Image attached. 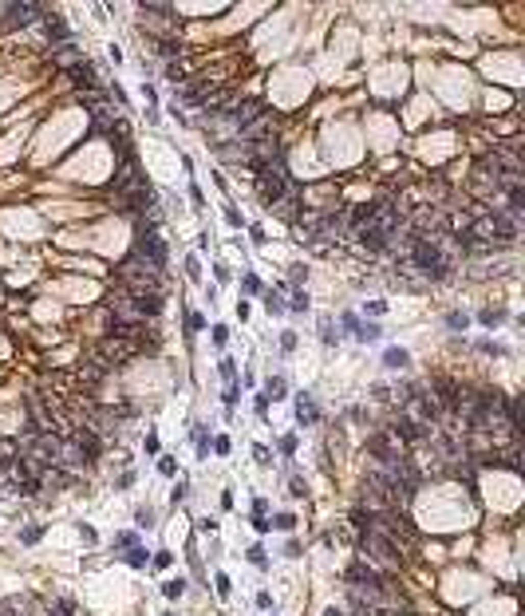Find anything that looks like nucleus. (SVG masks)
Here are the masks:
<instances>
[{
  "mask_svg": "<svg viewBox=\"0 0 525 616\" xmlns=\"http://www.w3.org/2000/svg\"><path fill=\"white\" fill-rule=\"evenodd\" d=\"M213 585H217V597H229V593H233V585H229V577H225V573L213 577Z\"/></svg>",
  "mask_w": 525,
  "mask_h": 616,
  "instance_id": "26",
  "label": "nucleus"
},
{
  "mask_svg": "<svg viewBox=\"0 0 525 616\" xmlns=\"http://www.w3.org/2000/svg\"><path fill=\"white\" fill-rule=\"evenodd\" d=\"M356 237H360V245H363V249H371V253H383V249L391 245V241L383 237L375 226H367V221H363V226H356Z\"/></svg>",
  "mask_w": 525,
  "mask_h": 616,
  "instance_id": "7",
  "label": "nucleus"
},
{
  "mask_svg": "<svg viewBox=\"0 0 525 616\" xmlns=\"http://www.w3.org/2000/svg\"><path fill=\"white\" fill-rule=\"evenodd\" d=\"M225 340H229V328H225V324H213V344L225 348Z\"/></svg>",
  "mask_w": 525,
  "mask_h": 616,
  "instance_id": "34",
  "label": "nucleus"
},
{
  "mask_svg": "<svg viewBox=\"0 0 525 616\" xmlns=\"http://www.w3.org/2000/svg\"><path fill=\"white\" fill-rule=\"evenodd\" d=\"M154 565H158V569H170V565H174V553L158 549V553H154Z\"/></svg>",
  "mask_w": 525,
  "mask_h": 616,
  "instance_id": "32",
  "label": "nucleus"
},
{
  "mask_svg": "<svg viewBox=\"0 0 525 616\" xmlns=\"http://www.w3.org/2000/svg\"><path fill=\"white\" fill-rule=\"evenodd\" d=\"M272 526H277V529H292V526H296V518H292V513H277V522H272Z\"/></svg>",
  "mask_w": 525,
  "mask_h": 616,
  "instance_id": "35",
  "label": "nucleus"
},
{
  "mask_svg": "<svg viewBox=\"0 0 525 616\" xmlns=\"http://www.w3.org/2000/svg\"><path fill=\"white\" fill-rule=\"evenodd\" d=\"M221 399H225V407H233V403H237V399H241V387H237V383H229V387H225V395H221Z\"/></svg>",
  "mask_w": 525,
  "mask_h": 616,
  "instance_id": "31",
  "label": "nucleus"
},
{
  "mask_svg": "<svg viewBox=\"0 0 525 616\" xmlns=\"http://www.w3.org/2000/svg\"><path fill=\"white\" fill-rule=\"evenodd\" d=\"M403 257H407V265H411V269H419L427 281H442V277H450V257L442 253L438 237H422V233L407 237Z\"/></svg>",
  "mask_w": 525,
  "mask_h": 616,
  "instance_id": "1",
  "label": "nucleus"
},
{
  "mask_svg": "<svg viewBox=\"0 0 525 616\" xmlns=\"http://www.w3.org/2000/svg\"><path fill=\"white\" fill-rule=\"evenodd\" d=\"M225 221H229V226H233V229H241V213L233 210V206H229V210H225Z\"/></svg>",
  "mask_w": 525,
  "mask_h": 616,
  "instance_id": "38",
  "label": "nucleus"
},
{
  "mask_svg": "<svg viewBox=\"0 0 525 616\" xmlns=\"http://www.w3.org/2000/svg\"><path fill=\"white\" fill-rule=\"evenodd\" d=\"M281 348H285V352H292V348H296V332H285V336H281Z\"/></svg>",
  "mask_w": 525,
  "mask_h": 616,
  "instance_id": "39",
  "label": "nucleus"
},
{
  "mask_svg": "<svg viewBox=\"0 0 525 616\" xmlns=\"http://www.w3.org/2000/svg\"><path fill=\"white\" fill-rule=\"evenodd\" d=\"M257 194H261V202L269 206V210H277L281 202H285L288 194H292V186H288V170L285 162H269V166H257Z\"/></svg>",
  "mask_w": 525,
  "mask_h": 616,
  "instance_id": "2",
  "label": "nucleus"
},
{
  "mask_svg": "<svg viewBox=\"0 0 525 616\" xmlns=\"http://www.w3.org/2000/svg\"><path fill=\"white\" fill-rule=\"evenodd\" d=\"M122 557H127V565H131V569H146V565H150V553L142 549V545H135L131 553H122Z\"/></svg>",
  "mask_w": 525,
  "mask_h": 616,
  "instance_id": "13",
  "label": "nucleus"
},
{
  "mask_svg": "<svg viewBox=\"0 0 525 616\" xmlns=\"http://www.w3.org/2000/svg\"><path fill=\"white\" fill-rule=\"evenodd\" d=\"M158 474H162V478H174V474H178V462H174V458H162V462H158Z\"/></svg>",
  "mask_w": 525,
  "mask_h": 616,
  "instance_id": "25",
  "label": "nucleus"
},
{
  "mask_svg": "<svg viewBox=\"0 0 525 616\" xmlns=\"http://www.w3.org/2000/svg\"><path fill=\"white\" fill-rule=\"evenodd\" d=\"M162 593L170 597V601H178L182 593H186V581H182V577H178V581H166V585H162Z\"/></svg>",
  "mask_w": 525,
  "mask_h": 616,
  "instance_id": "20",
  "label": "nucleus"
},
{
  "mask_svg": "<svg viewBox=\"0 0 525 616\" xmlns=\"http://www.w3.org/2000/svg\"><path fill=\"white\" fill-rule=\"evenodd\" d=\"M135 352H138L135 340H127V336H107L103 344H99V360L103 363H122V360H131Z\"/></svg>",
  "mask_w": 525,
  "mask_h": 616,
  "instance_id": "5",
  "label": "nucleus"
},
{
  "mask_svg": "<svg viewBox=\"0 0 525 616\" xmlns=\"http://www.w3.org/2000/svg\"><path fill=\"white\" fill-rule=\"evenodd\" d=\"M320 340H324V344H336V328H332V320H328V316L320 320Z\"/></svg>",
  "mask_w": 525,
  "mask_h": 616,
  "instance_id": "23",
  "label": "nucleus"
},
{
  "mask_svg": "<svg viewBox=\"0 0 525 616\" xmlns=\"http://www.w3.org/2000/svg\"><path fill=\"white\" fill-rule=\"evenodd\" d=\"M383 308H387L383 301H371V304H367V312H371V316H383Z\"/></svg>",
  "mask_w": 525,
  "mask_h": 616,
  "instance_id": "48",
  "label": "nucleus"
},
{
  "mask_svg": "<svg viewBox=\"0 0 525 616\" xmlns=\"http://www.w3.org/2000/svg\"><path fill=\"white\" fill-rule=\"evenodd\" d=\"M285 308H292V312H304V308H308V292H304V288H292V301H288Z\"/></svg>",
  "mask_w": 525,
  "mask_h": 616,
  "instance_id": "18",
  "label": "nucleus"
},
{
  "mask_svg": "<svg viewBox=\"0 0 525 616\" xmlns=\"http://www.w3.org/2000/svg\"><path fill=\"white\" fill-rule=\"evenodd\" d=\"M135 518H138V526H142V529H150V526H154V510H150V506H142V510H138Z\"/></svg>",
  "mask_w": 525,
  "mask_h": 616,
  "instance_id": "27",
  "label": "nucleus"
},
{
  "mask_svg": "<svg viewBox=\"0 0 525 616\" xmlns=\"http://www.w3.org/2000/svg\"><path fill=\"white\" fill-rule=\"evenodd\" d=\"M288 494H292V498H304V494H308L304 478H292V482H288Z\"/></svg>",
  "mask_w": 525,
  "mask_h": 616,
  "instance_id": "33",
  "label": "nucleus"
},
{
  "mask_svg": "<svg viewBox=\"0 0 525 616\" xmlns=\"http://www.w3.org/2000/svg\"><path fill=\"white\" fill-rule=\"evenodd\" d=\"M249 561H253L257 569H269V557H265V549H261V545H253V549H249Z\"/></svg>",
  "mask_w": 525,
  "mask_h": 616,
  "instance_id": "22",
  "label": "nucleus"
},
{
  "mask_svg": "<svg viewBox=\"0 0 525 616\" xmlns=\"http://www.w3.org/2000/svg\"><path fill=\"white\" fill-rule=\"evenodd\" d=\"M478 348H482V352H494V356H502V352H506V348H502V344H494V340H482Z\"/></svg>",
  "mask_w": 525,
  "mask_h": 616,
  "instance_id": "40",
  "label": "nucleus"
},
{
  "mask_svg": "<svg viewBox=\"0 0 525 616\" xmlns=\"http://www.w3.org/2000/svg\"><path fill=\"white\" fill-rule=\"evenodd\" d=\"M257 415H261V419H265V415H269V395H257Z\"/></svg>",
  "mask_w": 525,
  "mask_h": 616,
  "instance_id": "37",
  "label": "nucleus"
},
{
  "mask_svg": "<svg viewBox=\"0 0 525 616\" xmlns=\"http://www.w3.org/2000/svg\"><path fill=\"white\" fill-rule=\"evenodd\" d=\"M285 387H288L285 376H272L269 383H265V395H269V399H285Z\"/></svg>",
  "mask_w": 525,
  "mask_h": 616,
  "instance_id": "14",
  "label": "nucleus"
},
{
  "mask_svg": "<svg viewBox=\"0 0 525 616\" xmlns=\"http://www.w3.org/2000/svg\"><path fill=\"white\" fill-rule=\"evenodd\" d=\"M446 324H450L454 332H466V328H470V316H466V312H450V316H446Z\"/></svg>",
  "mask_w": 525,
  "mask_h": 616,
  "instance_id": "21",
  "label": "nucleus"
},
{
  "mask_svg": "<svg viewBox=\"0 0 525 616\" xmlns=\"http://www.w3.org/2000/svg\"><path fill=\"white\" fill-rule=\"evenodd\" d=\"M281 454H296V435H285V438H281Z\"/></svg>",
  "mask_w": 525,
  "mask_h": 616,
  "instance_id": "36",
  "label": "nucleus"
},
{
  "mask_svg": "<svg viewBox=\"0 0 525 616\" xmlns=\"http://www.w3.org/2000/svg\"><path fill=\"white\" fill-rule=\"evenodd\" d=\"M265 510H269V502H265V498H257V502H253V518H265Z\"/></svg>",
  "mask_w": 525,
  "mask_h": 616,
  "instance_id": "44",
  "label": "nucleus"
},
{
  "mask_svg": "<svg viewBox=\"0 0 525 616\" xmlns=\"http://www.w3.org/2000/svg\"><path fill=\"white\" fill-rule=\"evenodd\" d=\"M241 288H245V292H261V281H257L253 273H245V277H241Z\"/></svg>",
  "mask_w": 525,
  "mask_h": 616,
  "instance_id": "30",
  "label": "nucleus"
},
{
  "mask_svg": "<svg viewBox=\"0 0 525 616\" xmlns=\"http://www.w3.org/2000/svg\"><path fill=\"white\" fill-rule=\"evenodd\" d=\"M300 281H304V265H292V285L300 288Z\"/></svg>",
  "mask_w": 525,
  "mask_h": 616,
  "instance_id": "47",
  "label": "nucleus"
},
{
  "mask_svg": "<svg viewBox=\"0 0 525 616\" xmlns=\"http://www.w3.org/2000/svg\"><path fill=\"white\" fill-rule=\"evenodd\" d=\"M379 336H383V332H379V324H371V320H367V324H360V328H356V340H360V344H375V340H379Z\"/></svg>",
  "mask_w": 525,
  "mask_h": 616,
  "instance_id": "12",
  "label": "nucleus"
},
{
  "mask_svg": "<svg viewBox=\"0 0 525 616\" xmlns=\"http://www.w3.org/2000/svg\"><path fill=\"white\" fill-rule=\"evenodd\" d=\"M296 419L304 423V427H312V423L320 419V411H316V399L308 395V391H300V395H296Z\"/></svg>",
  "mask_w": 525,
  "mask_h": 616,
  "instance_id": "8",
  "label": "nucleus"
},
{
  "mask_svg": "<svg viewBox=\"0 0 525 616\" xmlns=\"http://www.w3.org/2000/svg\"><path fill=\"white\" fill-rule=\"evenodd\" d=\"M213 451H217V454H229V438L217 435V438H213Z\"/></svg>",
  "mask_w": 525,
  "mask_h": 616,
  "instance_id": "41",
  "label": "nucleus"
},
{
  "mask_svg": "<svg viewBox=\"0 0 525 616\" xmlns=\"http://www.w3.org/2000/svg\"><path fill=\"white\" fill-rule=\"evenodd\" d=\"M135 257H142L150 269H166V245L154 237L150 226H138V245H135Z\"/></svg>",
  "mask_w": 525,
  "mask_h": 616,
  "instance_id": "4",
  "label": "nucleus"
},
{
  "mask_svg": "<svg viewBox=\"0 0 525 616\" xmlns=\"http://www.w3.org/2000/svg\"><path fill=\"white\" fill-rule=\"evenodd\" d=\"M217 372H221L225 383H237V363H233V360H221V363H217Z\"/></svg>",
  "mask_w": 525,
  "mask_h": 616,
  "instance_id": "19",
  "label": "nucleus"
},
{
  "mask_svg": "<svg viewBox=\"0 0 525 616\" xmlns=\"http://www.w3.org/2000/svg\"><path fill=\"white\" fill-rule=\"evenodd\" d=\"M52 60L60 63V67H67V71H71V67H75L79 60H83V56H79V52H71V44H60V52H56Z\"/></svg>",
  "mask_w": 525,
  "mask_h": 616,
  "instance_id": "11",
  "label": "nucleus"
},
{
  "mask_svg": "<svg viewBox=\"0 0 525 616\" xmlns=\"http://www.w3.org/2000/svg\"><path fill=\"white\" fill-rule=\"evenodd\" d=\"M4 12H8V24L20 28V24H32L36 16H44V8L40 4H4Z\"/></svg>",
  "mask_w": 525,
  "mask_h": 616,
  "instance_id": "6",
  "label": "nucleus"
},
{
  "mask_svg": "<svg viewBox=\"0 0 525 616\" xmlns=\"http://www.w3.org/2000/svg\"><path fill=\"white\" fill-rule=\"evenodd\" d=\"M166 616H170V612H166Z\"/></svg>",
  "mask_w": 525,
  "mask_h": 616,
  "instance_id": "50",
  "label": "nucleus"
},
{
  "mask_svg": "<svg viewBox=\"0 0 525 616\" xmlns=\"http://www.w3.org/2000/svg\"><path fill=\"white\" fill-rule=\"evenodd\" d=\"M119 281L127 285V292L135 297H146V292H158V269H150L142 257H127L119 265Z\"/></svg>",
  "mask_w": 525,
  "mask_h": 616,
  "instance_id": "3",
  "label": "nucleus"
},
{
  "mask_svg": "<svg viewBox=\"0 0 525 616\" xmlns=\"http://www.w3.org/2000/svg\"><path fill=\"white\" fill-rule=\"evenodd\" d=\"M253 458H257V466H272V454H269V447H253Z\"/></svg>",
  "mask_w": 525,
  "mask_h": 616,
  "instance_id": "29",
  "label": "nucleus"
},
{
  "mask_svg": "<svg viewBox=\"0 0 525 616\" xmlns=\"http://www.w3.org/2000/svg\"><path fill=\"white\" fill-rule=\"evenodd\" d=\"M186 324H190V328H194V332H202V328H206V320H202V316H194V312L186 316Z\"/></svg>",
  "mask_w": 525,
  "mask_h": 616,
  "instance_id": "43",
  "label": "nucleus"
},
{
  "mask_svg": "<svg viewBox=\"0 0 525 616\" xmlns=\"http://www.w3.org/2000/svg\"><path fill=\"white\" fill-rule=\"evenodd\" d=\"M265 308H269V312H272V316H281V312H288V308H285V301H281V292H272V288H269V292H265Z\"/></svg>",
  "mask_w": 525,
  "mask_h": 616,
  "instance_id": "16",
  "label": "nucleus"
},
{
  "mask_svg": "<svg viewBox=\"0 0 525 616\" xmlns=\"http://www.w3.org/2000/svg\"><path fill=\"white\" fill-rule=\"evenodd\" d=\"M20 541H24V545H36V541H40V526H28V529H20Z\"/></svg>",
  "mask_w": 525,
  "mask_h": 616,
  "instance_id": "28",
  "label": "nucleus"
},
{
  "mask_svg": "<svg viewBox=\"0 0 525 616\" xmlns=\"http://www.w3.org/2000/svg\"><path fill=\"white\" fill-rule=\"evenodd\" d=\"M186 277H190V281H202V265H197V257H186Z\"/></svg>",
  "mask_w": 525,
  "mask_h": 616,
  "instance_id": "24",
  "label": "nucleus"
},
{
  "mask_svg": "<svg viewBox=\"0 0 525 616\" xmlns=\"http://www.w3.org/2000/svg\"><path fill=\"white\" fill-rule=\"evenodd\" d=\"M166 76H170V79H174V83H178V79H182V76H186V71H182L178 63H170V67H166Z\"/></svg>",
  "mask_w": 525,
  "mask_h": 616,
  "instance_id": "45",
  "label": "nucleus"
},
{
  "mask_svg": "<svg viewBox=\"0 0 525 616\" xmlns=\"http://www.w3.org/2000/svg\"><path fill=\"white\" fill-rule=\"evenodd\" d=\"M478 320L486 324V328H494V324H502V320H506V312H502V308H482Z\"/></svg>",
  "mask_w": 525,
  "mask_h": 616,
  "instance_id": "15",
  "label": "nucleus"
},
{
  "mask_svg": "<svg viewBox=\"0 0 525 616\" xmlns=\"http://www.w3.org/2000/svg\"><path fill=\"white\" fill-rule=\"evenodd\" d=\"M115 541H119V545H127V549H135V545H138V537H135V533H119Z\"/></svg>",
  "mask_w": 525,
  "mask_h": 616,
  "instance_id": "42",
  "label": "nucleus"
},
{
  "mask_svg": "<svg viewBox=\"0 0 525 616\" xmlns=\"http://www.w3.org/2000/svg\"><path fill=\"white\" fill-rule=\"evenodd\" d=\"M340 324H344V328H347V332H356V328H360V320H356V316H352V312H347V316H344V320H340Z\"/></svg>",
  "mask_w": 525,
  "mask_h": 616,
  "instance_id": "46",
  "label": "nucleus"
},
{
  "mask_svg": "<svg viewBox=\"0 0 525 616\" xmlns=\"http://www.w3.org/2000/svg\"><path fill=\"white\" fill-rule=\"evenodd\" d=\"M194 442H197V454L210 458V435H206V427H194Z\"/></svg>",
  "mask_w": 525,
  "mask_h": 616,
  "instance_id": "17",
  "label": "nucleus"
},
{
  "mask_svg": "<svg viewBox=\"0 0 525 616\" xmlns=\"http://www.w3.org/2000/svg\"><path fill=\"white\" fill-rule=\"evenodd\" d=\"M324 616H344V612H340V608H328V612H324Z\"/></svg>",
  "mask_w": 525,
  "mask_h": 616,
  "instance_id": "49",
  "label": "nucleus"
},
{
  "mask_svg": "<svg viewBox=\"0 0 525 616\" xmlns=\"http://www.w3.org/2000/svg\"><path fill=\"white\" fill-rule=\"evenodd\" d=\"M44 24H47V36H52V40H60V44H71V32H67V24H63L60 16H47Z\"/></svg>",
  "mask_w": 525,
  "mask_h": 616,
  "instance_id": "9",
  "label": "nucleus"
},
{
  "mask_svg": "<svg viewBox=\"0 0 525 616\" xmlns=\"http://www.w3.org/2000/svg\"><path fill=\"white\" fill-rule=\"evenodd\" d=\"M383 363H387L391 372H399V367L411 363V356H407V348H387V352H383Z\"/></svg>",
  "mask_w": 525,
  "mask_h": 616,
  "instance_id": "10",
  "label": "nucleus"
}]
</instances>
